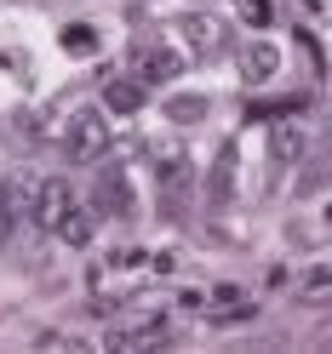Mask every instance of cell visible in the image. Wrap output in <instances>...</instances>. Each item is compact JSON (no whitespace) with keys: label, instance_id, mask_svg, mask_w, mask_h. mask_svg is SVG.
I'll list each match as a JSON object with an SVG mask.
<instances>
[{"label":"cell","instance_id":"1","mask_svg":"<svg viewBox=\"0 0 332 354\" xmlns=\"http://www.w3.org/2000/svg\"><path fill=\"white\" fill-rule=\"evenodd\" d=\"M63 149H69V160H103L109 149V115L103 109H75L69 126H63Z\"/></svg>","mask_w":332,"mask_h":354},{"label":"cell","instance_id":"2","mask_svg":"<svg viewBox=\"0 0 332 354\" xmlns=\"http://www.w3.org/2000/svg\"><path fill=\"white\" fill-rule=\"evenodd\" d=\"M75 206V194H69V183L63 177H40L35 183V194H29V212H35V223L40 229H58V217Z\"/></svg>","mask_w":332,"mask_h":354},{"label":"cell","instance_id":"3","mask_svg":"<svg viewBox=\"0 0 332 354\" xmlns=\"http://www.w3.org/2000/svg\"><path fill=\"white\" fill-rule=\"evenodd\" d=\"M92 201H98V212H109V217H132V212H138V194H132V183H126V171H121V166L98 171Z\"/></svg>","mask_w":332,"mask_h":354},{"label":"cell","instance_id":"4","mask_svg":"<svg viewBox=\"0 0 332 354\" xmlns=\"http://www.w3.org/2000/svg\"><path fill=\"white\" fill-rule=\"evenodd\" d=\"M149 103V86L143 80H103V109L109 115H138Z\"/></svg>","mask_w":332,"mask_h":354},{"label":"cell","instance_id":"5","mask_svg":"<svg viewBox=\"0 0 332 354\" xmlns=\"http://www.w3.org/2000/svg\"><path fill=\"white\" fill-rule=\"evenodd\" d=\"M275 69H281V52L270 46V40H252V46L241 52V75H247L252 86H263V80H275Z\"/></svg>","mask_w":332,"mask_h":354},{"label":"cell","instance_id":"6","mask_svg":"<svg viewBox=\"0 0 332 354\" xmlns=\"http://www.w3.org/2000/svg\"><path fill=\"white\" fill-rule=\"evenodd\" d=\"M178 69H184V57L166 52V46H155V52L138 57V80H143V86H149V80H178Z\"/></svg>","mask_w":332,"mask_h":354},{"label":"cell","instance_id":"7","mask_svg":"<svg viewBox=\"0 0 332 354\" xmlns=\"http://www.w3.org/2000/svg\"><path fill=\"white\" fill-rule=\"evenodd\" d=\"M155 177H161V189H166V194H184V189H189V177H195V166H189V154H166V160L155 166Z\"/></svg>","mask_w":332,"mask_h":354},{"label":"cell","instance_id":"8","mask_svg":"<svg viewBox=\"0 0 332 354\" xmlns=\"http://www.w3.org/2000/svg\"><path fill=\"white\" fill-rule=\"evenodd\" d=\"M52 234H63V240H69V246H86V240H92V212L69 206V212L58 217V229H52Z\"/></svg>","mask_w":332,"mask_h":354},{"label":"cell","instance_id":"9","mask_svg":"<svg viewBox=\"0 0 332 354\" xmlns=\"http://www.w3.org/2000/svg\"><path fill=\"white\" fill-rule=\"evenodd\" d=\"M184 29H189V40H195V52H207V57H212L218 46H224V29H218L212 17H189Z\"/></svg>","mask_w":332,"mask_h":354},{"label":"cell","instance_id":"10","mask_svg":"<svg viewBox=\"0 0 332 354\" xmlns=\"http://www.w3.org/2000/svg\"><path fill=\"white\" fill-rule=\"evenodd\" d=\"M63 52H75V57L98 52V29L92 24H69V29H63Z\"/></svg>","mask_w":332,"mask_h":354},{"label":"cell","instance_id":"11","mask_svg":"<svg viewBox=\"0 0 332 354\" xmlns=\"http://www.w3.org/2000/svg\"><path fill=\"white\" fill-rule=\"evenodd\" d=\"M229 177H235V149H224L212 166V201H229Z\"/></svg>","mask_w":332,"mask_h":354},{"label":"cell","instance_id":"12","mask_svg":"<svg viewBox=\"0 0 332 354\" xmlns=\"http://www.w3.org/2000/svg\"><path fill=\"white\" fill-rule=\"evenodd\" d=\"M304 154V131L298 126H275V160H298Z\"/></svg>","mask_w":332,"mask_h":354},{"label":"cell","instance_id":"13","mask_svg":"<svg viewBox=\"0 0 332 354\" xmlns=\"http://www.w3.org/2000/svg\"><path fill=\"white\" fill-rule=\"evenodd\" d=\"M298 292H304V303H326V292H332V274H326V269H309Z\"/></svg>","mask_w":332,"mask_h":354},{"label":"cell","instance_id":"14","mask_svg":"<svg viewBox=\"0 0 332 354\" xmlns=\"http://www.w3.org/2000/svg\"><path fill=\"white\" fill-rule=\"evenodd\" d=\"M166 115H172V120H201V115H207V103H201V97H172V103H166Z\"/></svg>","mask_w":332,"mask_h":354},{"label":"cell","instance_id":"15","mask_svg":"<svg viewBox=\"0 0 332 354\" xmlns=\"http://www.w3.org/2000/svg\"><path fill=\"white\" fill-rule=\"evenodd\" d=\"M247 17L263 29V24H270V0H247Z\"/></svg>","mask_w":332,"mask_h":354}]
</instances>
